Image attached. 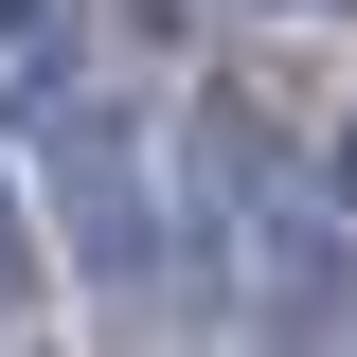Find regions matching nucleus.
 I'll return each instance as SVG.
<instances>
[{
	"mask_svg": "<svg viewBox=\"0 0 357 357\" xmlns=\"http://www.w3.org/2000/svg\"><path fill=\"white\" fill-rule=\"evenodd\" d=\"M36 304V250H18V197H0V321Z\"/></svg>",
	"mask_w": 357,
	"mask_h": 357,
	"instance_id": "f03ea898",
	"label": "nucleus"
},
{
	"mask_svg": "<svg viewBox=\"0 0 357 357\" xmlns=\"http://www.w3.org/2000/svg\"><path fill=\"white\" fill-rule=\"evenodd\" d=\"M0 126L36 143V178H54V250H72V286L89 304H161L178 286V215H161V161H143V107L89 54H18V89H0Z\"/></svg>",
	"mask_w": 357,
	"mask_h": 357,
	"instance_id": "f257e3e1",
	"label": "nucleus"
},
{
	"mask_svg": "<svg viewBox=\"0 0 357 357\" xmlns=\"http://www.w3.org/2000/svg\"><path fill=\"white\" fill-rule=\"evenodd\" d=\"M36 36H54V0H0V54H36Z\"/></svg>",
	"mask_w": 357,
	"mask_h": 357,
	"instance_id": "7ed1b4c3",
	"label": "nucleus"
},
{
	"mask_svg": "<svg viewBox=\"0 0 357 357\" xmlns=\"http://www.w3.org/2000/svg\"><path fill=\"white\" fill-rule=\"evenodd\" d=\"M286 18H321V0H286Z\"/></svg>",
	"mask_w": 357,
	"mask_h": 357,
	"instance_id": "20e7f679",
	"label": "nucleus"
}]
</instances>
